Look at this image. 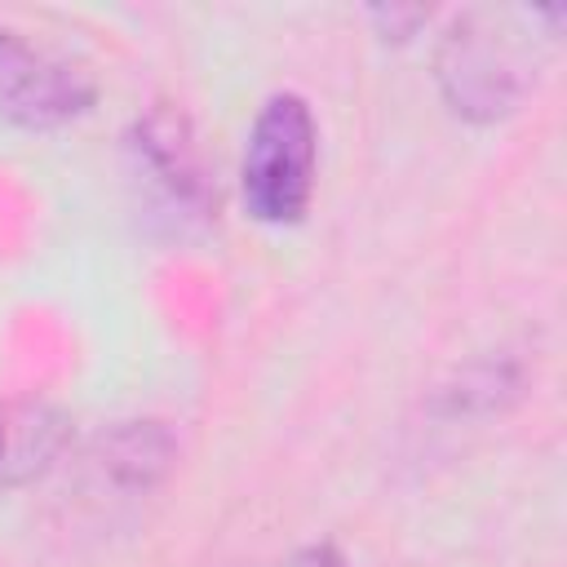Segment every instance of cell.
Segmentation results:
<instances>
[{
  "label": "cell",
  "instance_id": "1",
  "mask_svg": "<svg viewBox=\"0 0 567 567\" xmlns=\"http://www.w3.org/2000/svg\"><path fill=\"white\" fill-rule=\"evenodd\" d=\"M536 40L540 35H527L509 13L470 9L452 18L434 53V75L452 115L470 124L514 115L536 80Z\"/></svg>",
  "mask_w": 567,
  "mask_h": 567
},
{
  "label": "cell",
  "instance_id": "2",
  "mask_svg": "<svg viewBox=\"0 0 567 567\" xmlns=\"http://www.w3.org/2000/svg\"><path fill=\"white\" fill-rule=\"evenodd\" d=\"M315 168H319V124L310 102L297 93L266 97L248 128V146L239 164L248 213L266 226L301 221L315 195Z\"/></svg>",
  "mask_w": 567,
  "mask_h": 567
},
{
  "label": "cell",
  "instance_id": "3",
  "mask_svg": "<svg viewBox=\"0 0 567 567\" xmlns=\"http://www.w3.org/2000/svg\"><path fill=\"white\" fill-rule=\"evenodd\" d=\"M128 173L151 204V217H159L168 230L186 235L195 226H208L217 195H213L208 168L199 159L195 133H190L182 111L155 106L133 124Z\"/></svg>",
  "mask_w": 567,
  "mask_h": 567
},
{
  "label": "cell",
  "instance_id": "4",
  "mask_svg": "<svg viewBox=\"0 0 567 567\" xmlns=\"http://www.w3.org/2000/svg\"><path fill=\"white\" fill-rule=\"evenodd\" d=\"M93 102L97 84L80 62L27 40L13 27H0V120L49 133L89 115Z\"/></svg>",
  "mask_w": 567,
  "mask_h": 567
},
{
  "label": "cell",
  "instance_id": "5",
  "mask_svg": "<svg viewBox=\"0 0 567 567\" xmlns=\"http://www.w3.org/2000/svg\"><path fill=\"white\" fill-rule=\"evenodd\" d=\"M177 465V434L164 421H120L80 456V483L97 501H133L155 492Z\"/></svg>",
  "mask_w": 567,
  "mask_h": 567
},
{
  "label": "cell",
  "instance_id": "6",
  "mask_svg": "<svg viewBox=\"0 0 567 567\" xmlns=\"http://www.w3.org/2000/svg\"><path fill=\"white\" fill-rule=\"evenodd\" d=\"M71 443V416L44 399H0V496L35 483Z\"/></svg>",
  "mask_w": 567,
  "mask_h": 567
},
{
  "label": "cell",
  "instance_id": "7",
  "mask_svg": "<svg viewBox=\"0 0 567 567\" xmlns=\"http://www.w3.org/2000/svg\"><path fill=\"white\" fill-rule=\"evenodd\" d=\"M368 18H372V22H377L385 35L394 31V40H408V35H412V31L425 22V9H372Z\"/></svg>",
  "mask_w": 567,
  "mask_h": 567
}]
</instances>
